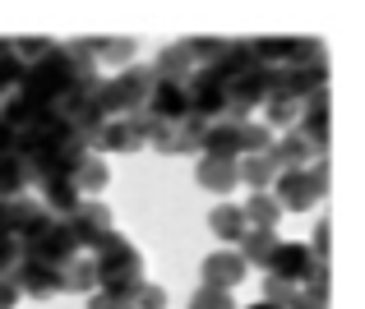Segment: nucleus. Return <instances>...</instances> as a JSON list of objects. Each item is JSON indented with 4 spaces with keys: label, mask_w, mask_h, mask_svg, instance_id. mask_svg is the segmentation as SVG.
I'll use <instances>...</instances> for the list:
<instances>
[{
    "label": "nucleus",
    "mask_w": 365,
    "mask_h": 309,
    "mask_svg": "<svg viewBox=\"0 0 365 309\" xmlns=\"http://www.w3.org/2000/svg\"><path fill=\"white\" fill-rule=\"evenodd\" d=\"M324 189H329V162H310V167H301V171H282L277 176V208H292V212H301V208H314L324 199Z\"/></svg>",
    "instance_id": "f257e3e1"
},
{
    "label": "nucleus",
    "mask_w": 365,
    "mask_h": 309,
    "mask_svg": "<svg viewBox=\"0 0 365 309\" xmlns=\"http://www.w3.org/2000/svg\"><path fill=\"white\" fill-rule=\"evenodd\" d=\"M264 268H268L273 282L305 286V277H310V268H314V254H310V245H277L273 254H268Z\"/></svg>",
    "instance_id": "f03ea898"
},
{
    "label": "nucleus",
    "mask_w": 365,
    "mask_h": 309,
    "mask_svg": "<svg viewBox=\"0 0 365 309\" xmlns=\"http://www.w3.org/2000/svg\"><path fill=\"white\" fill-rule=\"evenodd\" d=\"M65 226H70V236L79 240V249H93L111 231V212L102 204H93V199H79V208L65 217Z\"/></svg>",
    "instance_id": "7ed1b4c3"
},
{
    "label": "nucleus",
    "mask_w": 365,
    "mask_h": 309,
    "mask_svg": "<svg viewBox=\"0 0 365 309\" xmlns=\"http://www.w3.org/2000/svg\"><path fill=\"white\" fill-rule=\"evenodd\" d=\"M241 277H245V263L232 249H217L204 263V286H213V291H232V286H241Z\"/></svg>",
    "instance_id": "20e7f679"
},
{
    "label": "nucleus",
    "mask_w": 365,
    "mask_h": 309,
    "mask_svg": "<svg viewBox=\"0 0 365 309\" xmlns=\"http://www.w3.org/2000/svg\"><path fill=\"white\" fill-rule=\"evenodd\" d=\"M236 180H245L255 194H268V185L277 180V167L268 162V152H264V157H241V162H236Z\"/></svg>",
    "instance_id": "39448f33"
},
{
    "label": "nucleus",
    "mask_w": 365,
    "mask_h": 309,
    "mask_svg": "<svg viewBox=\"0 0 365 309\" xmlns=\"http://www.w3.org/2000/svg\"><path fill=\"white\" fill-rule=\"evenodd\" d=\"M241 217H245L250 231H273L277 217H282V208H277L273 194H250V204L241 208Z\"/></svg>",
    "instance_id": "423d86ee"
},
{
    "label": "nucleus",
    "mask_w": 365,
    "mask_h": 309,
    "mask_svg": "<svg viewBox=\"0 0 365 309\" xmlns=\"http://www.w3.org/2000/svg\"><path fill=\"white\" fill-rule=\"evenodd\" d=\"M107 180H111L107 162H102V157H93V152H88V157L79 162V171H74V176H70V185L79 189V199H83V194H98V189L107 185Z\"/></svg>",
    "instance_id": "0eeeda50"
},
{
    "label": "nucleus",
    "mask_w": 365,
    "mask_h": 309,
    "mask_svg": "<svg viewBox=\"0 0 365 309\" xmlns=\"http://www.w3.org/2000/svg\"><path fill=\"white\" fill-rule=\"evenodd\" d=\"M199 185L227 194V189L236 185V162H227V157H204V162H199Z\"/></svg>",
    "instance_id": "6e6552de"
},
{
    "label": "nucleus",
    "mask_w": 365,
    "mask_h": 309,
    "mask_svg": "<svg viewBox=\"0 0 365 309\" xmlns=\"http://www.w3.org/2000/svg\"><path fill=\"white\" fill-rule=\"evenodd\" d=\"M273 249H277V236H273V231H250V226H245V236H241V263H245V268H250V263L264 268Z\"/></svg>",
    "instance_id": "1a4fd4ad"
},
{
    "label": "nucleus",
    "mask_w": 365,
    "mask_h": 309,
    "mask_svg": "<svg viewBox=\"0 0 365 309\" xmlns=\"http://www.w3.org/2000/svg\"><path fill=\"white\" fill-rule=\"evenodd\" d=\"M208 226H213L217 240H241L245 236V217H241V208H236V204H222L213 217H208Z\"/></svg>",
    "instance_id": "9d476101"
},
{
    "label": "nucleus",
    "mask_w": 365,
    "mask_h": 309,
    "mask_svg": "<svg viewBox=\"0 0 365 309\" xmlns=\"http://www.w3.org/2000/svg\"><path fill=\"white\" fill-rule=\"evenodd\" d=\"M88 56H93V65H98V61H130V56H134V42H130V37H111V42H88Z\"/></svg>",
    "instance_id": "9b49d317"
},
{
    "label": "nucleus",
    "mask_w": 365,
    "mask_h": 309,
    "mask_svg": "<svg viewBox=\"0 0 365 309\" xmlns=\"http://www.w3.org/2000/svg\"><path fill=\"white\" fill-rule=\"evenodd\" d=\"M130 309H167V291H162V286L139 282V286H134V295H130Z\"/></svg>",
    "instance_id": "f8f14e48"
},
{
    "label": "nucleus",
    "mask_w": 365,
    "mask_h": 309,
    "mask_svg": "<svg viewBox=\"0 0 365 309\" xmlns=\"http://www.w3.org/2000/svg\"><path fill=\"white\" fill-rule=\"evenodd\" d=\"M190 309H236V305H232V295H227V291H213V286H204V291H195Z\"/></svg>",
    "instance_id": "ddd939ff"
},
{
    "label": "nucleus",
    "mask_w": 365,
    "mask_h": 309,
    "mask_svg": "<svg viewBox=\"0 0 365 309\" xmlns=\"http://www.w3.org/2000/svg\"><path fill=\"white\" fill-rule=\"evenodd\" d=\"M14 300H19V286L0 277V309H14Z\"/></svg>",
    "instance_id": "4468645a"
},
{
    "label": "nucleus",
    "mask_w": 365,
    "mask_h": 309,
    "mask_svg": "<svg viewBox=\"0 0 365 309\" xmlns=\"http://www.w3.org/2000/svg\"><path fill=\"white\" fill-rule=\"evenodd\" d=\"M250 309H277V305H268V300H264V305H250Z\"/></svg>",
    "instance_id": "2eb2a0df"
}]
</instances>
